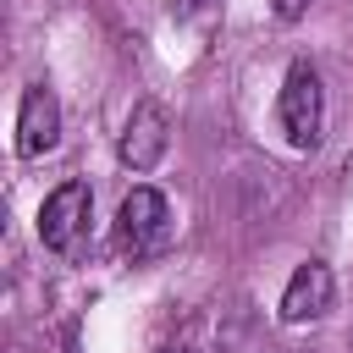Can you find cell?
<instances>
[{
	"instance_id": "cell-1",
	"label": "cell",
	"mask_w": 353,
	"mask_h": 353,
	"mask_svg": "<svg viewBox=\"0 0 353 353\" xmlns=\"http://www.w3.org/2000/svg\"><path fill=\"white\" fill-rule=\"evenodd\" d=\"M276 116H281V132H287L292 149H314L320 143V132H325V88H320V72L309 61H292L287 66Z\"/></svg>"
},
{
	"instance_id": "cell-2",
	"label": "cell",
	"mask_w": 353,
	"mask_h": 353,
	"mask_svg": "<svg viewBox=\"0 0 353 353\" xmlns=\"http://www.w3.org/2000/svg\"><path fill=\"white\" fill-rule=\"evenodd\" d=\"M171 243V204L160 188H132L116 210V248L127 259H149Z\"/></svg>"
},
{
	"instance_id": "cell-3",
	"label": "cell",
	"mask_w": 353,
	"mask_h": 353,
	"mask_svg": "<svg viewBox=\"0 0 353 353\" xmlns=\"http://www.w3.org/2000/svg\"><path fill=\"white\" fill-rule=\"evenodd\" d=\"M88 210H94L88 182H61L39 210V243L55 248V254H77L83 237H88Z\"/></svg>"
},
{
	"instance_id": "cell-4",
	"label": "cell",
	"mask_w": 353,
	"mask_h": 353,
	"mask_svg": "<svg viewBox=\"0 0 353 353\" xmlns=\"http://www.w3.org/2000/svg\"><path fill=\"white\" fill-rule=\"evenodd\" d=\"M165 143H171V116H165V105H154V99L132 105V116H127V127H121V143H116L121 165L154 171L160 154H165Z\"/></svg>"
},
{
	"instance_id": "cell-5",
	"label": "cell",
	"mask_w": 353,
	"mask_h": 353,
	"mask_svg": "<svg viewBox=\"0 0 353 353\" xmlns=\"http://www.w3.org/2000/svg\"><path fill=\"white\" fill-rule=\"evenodd\" d=\"M331 303H336V281H331V270H325L320 259L298 265V270L287 276V287H281V320H287V325L325 320Z\"/></svg>"
},
{
	"instance_id": "cell-6",
	"label": "cell",
	"mask_w": 353,
	"mask_h": 353,
	"mask_svg": "<svg viewBox=\"0 0 353 353\" xmlns=\"http://www.w3.org/2000/svg\"><path fill=\"white\" fill-rule=\"evenodd\" d=\"M55 138H61V105H55V94L44 83H33L22 94V110H17V154L39 160V154L55 149Z\"/></svg>"
},
{
	"instance_id": "cell-7",
	"label": "cell",
	"mask_w": 353,
	"mask_h": 353,
	"mask_svg": "<svg viewBox=\"0 0 353 353\" xmlns=\"http://www.w3.org/2000/svg\"><path fill=\"white\" fill-rule=\"evenodd\" d=\"M215 353H265V331H259V314L248 303H237L215 325Z\"/></svg>"
},
{
	"instance_id": "cell-8",
	"label": "cell",
	"mask_w": 353,
	"mask_h": 353,
	"mask_svg": "<svg viewBox=\"0 0 353 353\" xmlns=\"http://www.w3.org/2000/svg\"><path fill=\"white\" fill-rule=\"evenodd\" d=\"M215 0H171V17H204Z\"/></svg>"
},
{
	"instance_id": "cell-9",
	"label": "cell",
	"mask_w": 353,
	"mask_h": 353,
	"mask_svg": "<svg viewBox=\"0 0 353 353\" xmlns=\"http://www.w3.org/2000/svg\"><path fill=\"white\" fill-rule=\"evenodd\" d=\"M303 6H309V0H276V17H281V22H298Z\"/></svg>"
},
{
	"instance_id": "cell-10",
	"label": "cell",
	"mask_w": 353,
	"mask_h": 353,
	"mask_svg": "<svg viewBox=\"0 0 353 353\" xmlns=\"http://www.w3.org/2000/svg\"><path fill=\"white\" fill-rule=\"evenodd\" d=\"M160 353H188V347H160Z\"/></svg>"
}]
</instances>
